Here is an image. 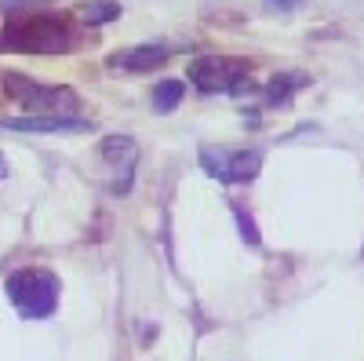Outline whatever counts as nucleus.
<instances>
[{
    "instance_id": "f257e3e1",
    "label": "nucleus",
    "mask_w": 364,
    "mask_h": 361,
    "mask_svg": "<svg viewBox=\"0 0 364 361\" xmlns=\"http://www.w3.org/2000/svg\"><path fill=\"white\" fill-rule=\"evenodd\" d=\"M4 292L22 318H51L58 307V278L51 270H37V266L15 270Z\"/></svg>"
},
{
    "instance_id": "f03ea898",
    "label": "nucleus",
    "mask_w": 364,
    "mask_h": 361,
    "mask_svg": "<svg viewBox=\"0 0 364 361\" xmlns=\"http://www.w3.org/2000/svg\"><path fill=\"white\" fill-rule=\"evenodd\" d=\"M73 44L70 26L58 19H22L15 26L4 29V41H0V51H29V55H58Z\"/></svg>"
},
{
    "instance_id": "7ed1b4c3",
    "label": "nucleus",
    "mask_w": 364,
    "mask_h": 361,
    "mask_svg": "<svg viewBox=\"0 0 364 361\" xmlns=\"http://www.w3.org/2000/svg\"><path fill=\"white\" fill-rule=\"evenodd\" d=\"M252 63L245 58H219V55H204L190 63V84L204 95H219V92H233L245 95L252 88Z\"/></svg>"
},
{
    "instance_id": "20e7f679",
    "label": "nucleus",
    "mask_w": 364,
    "mask_h": 361,
    "mask_svg": "<svg viewBox=\"0 0 364 361\" xmlns=\"http://www.w3.org/2000/svg\"><path fill=\"white\" fill-rule=\"evenodd\" d=\"M200 168L219 179V183L240 187V183H252L262 168V154L259 150H200Z\"/></svg>"
},
{
    "instance_id": "39448f33",
    "label": "nucleus",
    "mask_w": 364,
    "mask_h": 361,
    "mask_svg": "<svg viewBox=\"0 0 364 361\" xmlns=\"http://www.w3.org/2000/svg\"><path fill=\"white\" fill-rule=\"evenodd\" d=\"M99 154H102V161L117 172V190L124 194L128 183H132V172H135V157H139L135 142H132L128 135H109V139H102Z\"/></svg>"
},
{
    "instance_id": "423d86ee",
    "label": "nucleus",
    "mask_w": 364,
    "mask_h": 361,
    "mask_svg": "<svg viewBox=\"0 0 364 361\" xmlns=\"http://www.w3.org/2000/svg\"><path fill=\"white\" fill-rule=\"evenodd\" d=\"M164 58H168V48H164V44H139V48H128V51L113 55V66H117V70L146 73V70L164 66Z\"/></svg>"
},
{
    "instance_id": "0eeeda50",
    "label": "nucleus",
    "mask_w": 364,
    "mask_h": 361,
    "mask_svg": "<svg viewBox=\"0 0 364 361\" xmlns=\"http://www.w3.org/2000/svg\"><path fill=\"white\" fill-rule=\"evenodd\" d=\"M11 132H87L91 125L77 117H15V120H0Z\"/></svg>"
},
{
    "instance_id": "6e6552de",
    "label": "nucleus",
    "mask_w": 364,
    "mask_h": 361,
    "mask_svg": "<svg viewBox=\"0 0 364 361\" xmlns=\"http://www.w3.org/2000/svg\"><path fill=\"white\" fill-rule=\"evenodd\" d=\"M182 95H186V88H182L178 80H164V84L154 88V110L157 113H171L182 103Z\"/></svg>"
},
{
    "instance_id": "1a4fd4ad",
    "label": "nucleus",
    "mask_w": 364,
    "mask_h": 361,
    "mask_svg": "<svg viewBox=\"0 0 364 361\" xmlns=\"http://www.w3.org/2000/svg\"><path fill=\"white\" fill-rule=\"evenodd\" d=\"M291 84H306V77H273L269 88H266V95H269V106H288V92H291Z\"/></svg>"
},
{
    "instance_id": "9d476101",
    "label": "nucleus",
    "mask_w": 364,
    "mask_h": 361,
    "mask_svg": "<svg viewBox=\"0 0 364 361\" xmlns=\"http://www.w3.org/2000/svg\"><path fill=\"white\" fill-rule=\"evenodd\" d=\"M117 15H120V8L113 4V0H91V4L80 8V19L84 22H109Z\"/></svg>"
},
{
    "instance_id": "9b49d317",
    "label": "nucleus",
    "mask_w": 364,
    "mask_h": 361,
    "mask_svg": "<svg viewBox=\"0 0 364 361\" xmlns=\"http://www.w3.org/2000/svg\"><path fill=\"white\" fill-rule=\"evenodd\" d=\"M233 212H237V223H240V234H245V237H248V245H259V230H255V223L248 219V212H245V208H233Z\"/></svg>"
},
{
    "instance_id": "f8f14e48",
    "label": "nucleus",
    "mask_w": 364,
    "mask_h": 361,
    "mask_svg": "<svg viewBox=\"0 0 364 361\" xmlns=\"http://www.w3.org/2000/svg\"><path fill=\"white\" fill-rule=\"evenodd\" d=\"M299 4H302V0H266L269 11H295Z\"/></svg>"
},
{
    "instance_id": "ddd939ff",
    "label": "nucleus",
    "mask_w": 364,
    "mask_h": 361,
    "mask_svg": "<svg viewBox=\"0 0 364 361\" xmlns=\"http://www.w3.org/2000/svg\"><path fill=\"white\" fill-rule=\"evenodd\" d=\"M0 179H8V161H4V154H0Z\"/></svg>"
}]
</instances>
